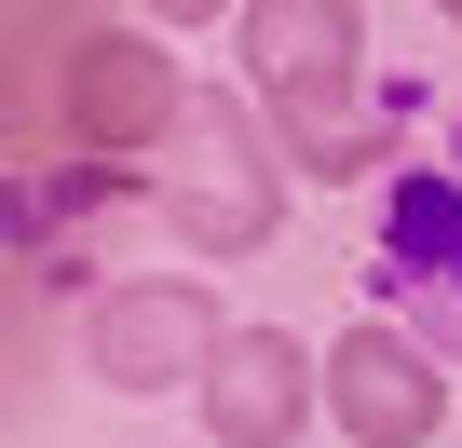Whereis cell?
Returning a JSON list of instances; mask_svg holds the SVG:
<instances>
[{
	"mask_svg": "<svg viewBox=\"0 0 462 448\" xmlns=\"http://www.w3.org/2000/svg\"><path fill=\"white\" fill-rule=\"evenodd\" d=\"M177 123H190V96H177V69L136 28H82V14H28L14 28V136H28V177L150 163V136H177Z\"/></svg>",
	"mask_w": 462,
	"mask_h": 448,
	"instance_id": "obj_1",
	"label": "cell"
},
{
	"mask_svg": "<svg viewBox=\"0 0 462 448\" xmlns=\"http://www.w3.org/2000/svg\"><path fill=\"white\" fill-rule=\"evenodd\" d=\"M245 41H259V69H273V96H286V150L300 163H367L340 123H354V14L340 0H259L245 14Z\"/></svg>",
	"mask_w": 462,
	"mask_h": 448,
	"instance_id": "obj_2",
	"label": "cell"
},
{
	"mask_svg": "<svg viewBox=\"0 0 462 448\" xmlns=\"http://www.w3.org/2000/svg\"><path fill=\"white\" fill-rule=\"evenodd\" d=\"M217 353H231V340H217V299H204V286H123V299L96 313V367H109L123 394L190 380V367L217 380Z\"/></svg>",
	"mask_w": 462,
	"mask_h": 448,
	"instance_id": "obj_3",
	"label": "cell"
},
{
	"mask_svg": "<svg viewBox=\"0 0 462 448\" xmlns=\"http://www.w3.org/2000/svg\"><path fill=\"white\" fill-rule=\"evenodd\" d=\"M327 394H340V434H367V448H421L435 407H448V380H435L394 326H354L340 367H327Z\"/></svg>",
	"mask_w": 462,
	"mask_h": 448,
	"instance_id": "obj_4",
	"label": "cell"
},
{
	"mask_svg": "<svg viewBox=\"0 0 462 448\" xmlns=\"http://www.w3.org/2000/svg\"><path fill=\"white\" fill-rule=\"evenodd\" d=\"M204 407H217V434H231V448H286V434H300V407H313V367H300V340L245 326V340L217 353Z\"/></svg>",
	"mask_w": 462,
	"mask_h": 448,
	"instance_id": "obj_5",
	"label": "cell"
},
{
	"mask_svg": "<svg viewBox=\"0 0 462 448\" xmlns=\"http://www.w3.org/2000/svg\"><path fill=\"white\" fill-rule=\"evenodd\" d=\"M394 245H408V259H435V272H421L435 299H462V204H448L435 177H421V190L394 204Z\"/></svg>",
	"mask_w": 462,
	"mask_h": 448,
	"instance_id": "obj_6",
	"label": "cell"
}]
</instances>
